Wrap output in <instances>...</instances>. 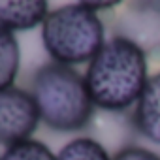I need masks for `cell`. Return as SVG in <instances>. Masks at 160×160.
Wrapping results in <instances>:
<instances>
[{"mask_svg": "<svg viewBox=\"0 0 160 160\" xmlns=\"http://www.w3.org/2000/svg\"><path fill=\"white\" fill-rule=\"evenodd\" d=\"M147 58L130 40L117 34L108 38L83 73L94 108L106 113L134 109L151 77Z\"/></svg>", "mask_w": 160, "mask_h": 160, "instance_id": "obj_1", "label": "cell"}, {"mask_svg": "<svg viewBox=\"0 0 160 160\" xmlns=\"http://www.w3.org/2000/svg\"><path fill=\"white\" fill-rule=\"evenodd\" d=\"M30 94L40 109L42 122L55 132H77L94 119V104L85 77L72 66L47 62L36 70Z\"/></svg>", "mask_w": 160, "mask_h": 160, "instance_id": "obj_2", "label": "cell"}, {"mask_svg": "<svg viewBox=\"0 0 160 160\" xmlns=\"http://www.w3.org/2000/svg\"><path fill=\"white\" fill-rule=\"evenodd\" d=\"M42 43L51 62L64 66L89 64L106 43V27L98 13L83 2L51 10L40 27Z\"/></svg>", "mask_w": 160, "mask_h": 160, "instance_id": "obj_3", "label": "cell"}, {"mask_svg": "<svg viewBox=\"0 0 160 160\" xmlns=\"http://www.w3.org/2000/svg\"><path fill=\"white\" fill-rule=\"evenodd\" d=\"M42 122L40 109L30 91L10 87L0 91V143L13 145L30 139Z\"/></svg>", "mask_w": 160, "mask_h": 160, "instance_id": "obj_4", "label": "cell"}, {"mask_svg": "<svg viewBox=\"0 0 160 160\" xmlns=\"http://www.w3.org/2000/svg\"><path fill=\"white\" fill-rule=\"evenodd\" d=\"M115 34L136 43L147 57L160 55V2H134L117 19Z\"/></svg>", "mask_w": 160, "mask_h": 160, "instance_id": "obj_5", "label": "cell"}, {"mask_svg": "<svg viewBox=\"0 0 160 160\" xmlns=\"http://www.w3.org/2000/svg\"><path fill=\"white\" fill-rule=\"evenodd\" d=\"M132 126L147 141L160 145V72L152 73L134 106Z\"/></svg>", "mask_w": 160, "mask_h": 160, "instance_id": "obj_6", "label": "cell"}, {"mask_svg": "<svg viewBox=\"0 0 160 160\" xmlns=\"http://www.w3.org/2000/svg\"><path fill=\"white\" fill-rule=\"evenodd\" d=\"M45 0H0V27L10 32H25L42 27L49 13Z\"/></svg>", "mask_w": 160, "mask_h": 160, "instance_id": "obj_7", "label": "cell"}, {"mask_svg": "<svg viewBox=\"0 0 160 160\" xmlns=\"http://www.w3.org/2000/svg\"><path fill=\"white\" fill-rule=\"evenodd\" d=\"M21 68V47L13 32L0 27V91L15 87Z\"/></svg>", "mask_w": 160, "mask_h": 160, "instance_id": "obj_8", "label": "cell"}, {"mask_svg": "<svg viewBox=\"0 0 160 160\" xmlns=\"http://www.w3.org/2000/svg\"><path fill=\"white\" fill-rule=\"evenodd\" d=\"M113 154L92 136L70 139L57 152V160H111Z\"/></svg>", "mask_w": 160, "mask_h": 160, "instance_id": "obj_9", "label": "cell"}, {"mask_svg": "<svg viewBox=\"0 0 160 160\" xmlns=\"http://www.w3.org/2000/svg\"><path fill=\"white\" fill-rule=\"evenodd\" d=\"M0 160H57V154L40 139H25L13 145H8Z\"/></svg>", "mask_w": 160, "mask_h": 160, "instance_id": "obj_10", "label": "cell"}, {"mask_svg": "<svg viewBox=\"0 0 160 160\" xmlns=\"http://www.w3.org/2000/svg\"><path fill=\"white\" fill-rule=\"evenodd\" d=\"M111 160H160V156L147 147L128 145V147L121 149L119 152H115Z\"/></svg>", "mask_w": 160, "mask_h": 160, "instance_id": "obj_11", "label": "cell"}, {"mask_svg": "<svg viewBox=\"0 0 160 160\" xmlns=\"http://www.w3.org/2000/svg\"><path fill=\"white\" fill-rule=\"evenodd\" d=\"M83 6L89 8L91 12H94V13L100 15L102 12H109V10H113V8H117L119 2H89V0H85Z\"/></svg>", "mask_w": 160, "mask_h": 160, "instance_id": "obj_12", "label": "cell"}]
</instances>
